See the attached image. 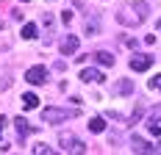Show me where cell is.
I'll return each mask as SVG.
<instances>
[{"mask_svg": "<svg viewBox=\"0 0 161 155\" xmlns=\"http://www.w3.org/2000/svg\"><path fill=\"white\" fill-rule=\"evenodd\" d=\"M33 155H53L47 144H33Z\"/></svg>", "mask_w": 161, "mask_h": 155, "instance_id": "cell-18", "label": "cell"}, {"mask_svg": "<svg viewBox=\"0 0 161 155\" xmlns=\"http://www.w3.org/2000/svg\"><path fill=\"white\" fill-rule=\"evenodd\" d=\"M80 80H83V83H103L106 78H103L100 69H86V67H83V69H80Z\"/></svg>", "mask_w": 161, "mask_h": 155, "instance_id": "cell-9", "label": "cell"}, {"mask_svg": "<svg viewBox=\"0 0 161 155\" xmlns=\"http://www.w3.org/2000/svg\"><path fill=\"white\" fill-rule=\"evenodd\" d=\"M95 61L103 64V67H111V64H114V56H111V53H106V50H97V53H95Z\"/></svg>", "mask_w": 161, "mask_h": 155, "instance_id": "cell-12", "label": "cell"}, {"mask_svg": "<svg viewBox=\"0 0 161 155\" xmlns=\"http://www.w3.org/2000/svg\"><path fill=\"white\" fill-rule=\"evenodd\" d=\"M22 105H25L28 111H31V108H36V105H39V97H36L33 92H25V94H22Z\"/></svg>", "mask_w": 161, "mask_h": 155, "instance_id": "cell-13", "label": "cell"}, {"mask_svg": "<svg viewBox=\"0 0 161 155\" xmlns=\"http://www.w3.org/2000/svg\"><path fill=\"white\" fill-rule=\"evenodd\" d=\"M147 14H150V6L139 0V3H133V6H122V8L117 11V19H119L122 25H130V28H133V25H142L147 19Z\"/></svg>", "mask_w": 161, "mask_h": 155, "instance_id": "cell-1", "label": "cell"}, {"mask_svg": "<svg viewBox=\"0 0 161 155\" xmlns=\"http://www.w3.org/2000/svg\"><path fill=\"white\" fill-rule=\"evenodd\" d=\"M42 25H45V33H53V14H42Z\"/></svg>", "mask_w": 161, "mask_h": 155, "instance_id": "cell-17", "label": "cell"}, {"mask_svg": "<svg viewBox=\"0 0 161 155\" xmlns=\"http://www.w3.org/2000/svg\"><path fill=\"white\" fill-rule=\"evenodd\" d=\"M36 36H39V28L33 22H25L22 25V39H36Z\"/></svg>", "mask_w": 161, "mask_h": 155, "instance_id": "cell-14", "label": "cell"}, {"mask_svg": "<svg viewBox=\"0 0 161 155\" xmlns=\"http://www.w3.org/2000/svg\"><path fill=\"white\" fill-rule=\"evenodd\" d=\"M89 130H92V133H103V130H106V119H100V116L89 119Z\"/></svg>", "mask_w": 161, "mask_h": 155, "instance_id": "cell-16", "label": "cell"}, {"mask_svg": "<svg viewBox=\"0 0 161 155\" xmlns=\"http://www.w3.org/2000/svg\"><path fill=\"white\" fill-rule=\"evenodd\" d=\"M17 136H19V144H22V139L28 136V133H33V127L28 125V119H22V116H17Z\"/></svg>", "mask_w": 161, "mask_h": 155, "instance_id": "cell-11", "label": "cell"}, {"mask_svg": "<svg viewBox=\"0 0 161 155\" xmlns=\"http://www.w3.org/2000/svg\"><path fill=\"white\" fill-rule=\"evenodd\" d=\"M80 39L75 36V33H69V36H64V42H61V56H72L75 50H78Z\"/></svg>", "mask_w": 161, "mask_h": 155, "instance_id": "cell-8", "label": "cell"}, {"mask_svg": "<svg viewBox=\"0 0 161 155\" xmlns=\"http://www.w3.org/2000/svg\"><path fill=\"white\" fill-rule=\"evenodd\" d=\"M130 147H133V152H136V155H158V147L147 144L142 136H130Z\"/></svg>", "mask_w": 161, "mask_h": 155, "instance_id": "cell-4", "label": "cell"}, {"mask_svg": "<svg viewBox=\"0 0 161 155\" xmlns=\"http://www.w3.org/2000/svg\"><path fill=\"white\" fill-rule=\"evenodd\" d=\"M78 111L75 108H45L42 111V119L45 122H64V119H72Z\"/></svg>", "mask_w": 161, "mask_h": 155, "instance_id": "cell-3", "label": "cell"}, {"mask_svg": "<svg viewBox=\"0 0 161 155\" xmlns=\"http://www.w3.org/2000/svg\"><path fill=\"white\" fill-rule=\"evenodd\" d=\"M83 31H86V36H97V33H100V25H97L95 17H92L89 22H83Z\"/></svg>", "mask_w": 161, "mask_h": 155, "instance_id": "cell-15", "label": "cell"}, {"mask_svg": "<svg viewBox=\"0 0 161 155\" xmlns=\"http://www.w3.org/2000/svg\"><path fill=\"white\" fill-rule=\"evenodd\" d=\"M145 125H147V130H150L153 136H161V105H156V108H153V114L147 116Z\"/></svg>", "mask_w": 161, "mask_h": 155, "instance_id": "cell-7", "label": "cell"}, {"mask_svg": "<svg viewBox=\"0 0 161 155\" xmlns=\"http://www.w3.org/2000/svg\"><path fill=\"white\" fill-rule=\"evenodd\" d=\"M150 67H153V56L139 53V56H133V58H130V69H133V72H147Z\"/></svg>", "mask_w": 161, "mask_h": 155, "instance_id": "cell-6", "label": "cell"}, {"mask_svg": "<svg viewBox=\"0 0 161 155\" xmlns=\"http://www.w3.org/2000/svg\"><path fill=\"white\" fill-rule=\"evenodd\" d=\"M19 3H31V0H19Z\"/></svg>", "mask_w": 161, "mask_h": 155, "instance_id": "cell-21", "label": "cell"}, {"mask_svg": "<svg viewBox=\"0 0 161 155\" xmlns=\"http://www.w3.org/2000/svg\"><path fill=\"white\" fill-rule=\"evenodd\" d=\"M58 141H61V150L69 152V155H83L86 152V144H83L80 139H75V136H69V133H61Z\"/></svg>", "mask_w": 161, "mask_h": 155, "instance_id": "cell-2", "label": "cell"}, {"mask_svg": "<svg viewBox=\"0 0 161 155\" xmlns=\"http://www.w3.org/2000/svg\"><path fill=\"white\" fill-rule=\"evenodd\" d=\"M150 89L161 92V72H158V75H153V78H150Z\"/></svg>", "mask_w": 161, "mask_h": 155, "instance_id": "cell-19", "label": "cell"}, {"mask_svg": "<svg viewBox=\"0 0 161 155\" xmlns=\"http://www.w3.org/2000/svg\"><path fill=\"white\" fill-rule=\"evenodd\" d=\"M25 80H28L31 86H39V83H45V80H47V69L36 64V67H31V69L25 72Z\"/></svg>", "mask_w": 161, "mask_h": 155, "instance_id": "cell-5", "label": "cell"}, {"mask_svg": "<svg viewBox=\"0 0 161 155\" xmlns=\"http://www.w3.org/2000/svg\"><path fill=\"white\" fill-rule=\"evenodd\" d=\"M111 94H133V80H130V78L117 80V83L111 86Z\"/></svg>", "mask_w": 161, "mask_h": 155, "instance_id": "cell-10", "label": "cell"}, {"mask_svg": "<svg viewBox=\"0 0 161 155\" xmlns=\"http://www.w3.org/2000/svg\"><path fill=\"white\" fill-rule=\"evenodd\" d=\"M3 127H6V116H0V136H3ZM3 144V141H0Z\"/></svg>", "mask_w": 161, "mask_h": 155, "instance_id": "cell-20", "label": "cell"}]
</instances>
